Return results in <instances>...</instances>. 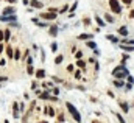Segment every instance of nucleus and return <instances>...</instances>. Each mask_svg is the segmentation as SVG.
<instances>
[{
  "label": "nucleus",
  "instance_id": "f257e3e1",
  "mask_svg": "<svg viewBox=\"0 0 134 123\" xmlns=\"http://www.w3.org/2000/svg\"><path fill=\"white\" fill-rule=\"evenodd\" d=\"M128 73H130V70L126 69V66H117V67L112 70V75H114L117 80H122V78L128 76Z\"/></svg>",
  "mask_w": 134,
  "mask_h": 123
},
{
  "label": "nucleus",
  "instance_id": "f03ea898",
  "mask_svg": "<svg viewBox=\"0 0 134 123\" xmlns=\"http://www.w3.org/2000/svg\"><path fill=\"white\" fill-rule=\"evenodd\" d=\"M66 108H67V111H69V114L73 117V120L78 123H81V115H80V112H78V109L72 105V103H66Z\"/></svg>",
  "mask_w": 134,
  "mask_h": 123
},
{
  "label": "nucleus",
  "instance_id": "7ed1b4c3",
  "mask_svg": "<svg viewBox=\"0 0 134 123\" xmlns=\"http://www.w3.org/2000/svg\"><path fill=\"white\" fill-rule=\"evenodd\" d=\"M109 8H111V11L116 12V14H120V12H122V6H120L119 0H109Z\"/></svg>",
  "mask_w": 134,
  "mask_h": 123
},
{
  "label": "nucleus",
  "instance_id": "20e7f679",
  "mask_svg": "<svg viewBox=\"0 0 134 123\" xmlns=\"http://www.w3.org/2000/svg\"><path fill=\"white\" fill-rule=\"evenodd\" d=\"M56 12H41V19L44 20H55L56 19Z\"/></svg>",
  "mask_w": 134,
  "mask_h": 123
},
{
  "label": "nucleus",
  "instance_id": "39448f33",
  "mask_svg": "<svg viewBox=\"0 0 134 123\" xmlns=\"http://www.w3.org/2000/svg\"><path fill=\"white\" fill-rule=\"evenodd\" d=\"M0 22H17V16L12 14V16H0Z\"/></svg>",
  "mask_w": 134,
  "mask_h": 123
},
{
  "label": "nucleus",
  "instance_id": "423d86ee",
  "mask_svg": "<svg viewBox=\"0 0 134 123\" xmlns=\"http://www.w3.org/2000/svg\"><path fill=\"white\" fill-rule=\"evenodd\" d=\"M12 117H14V119H19V117H20V112H19V103H17V101L12 103Z\"/></svg>",
  "mask_w": 134,
  "mask_h": 123
},
{
  "label": "nucleus",
  "instance_id": "0eeeda50",
  "mask_svg": "<svg viewBox=\"0 0 134 123\" xmlns=\"http://www.w3.org/2000/svg\"><path fill=\"white\" fill-rule=\"evenodd\" d=\"M12 14H16V8L14 6H6L3 9V14L2 16H12Z\"/></svg>",
  "mask_w": 134,
  "mask_h": 123
},
{
  "label": "nucleus",
  "instance_id": "6e6552de",
  "mask_svg": "<svg viewBox=\"0 0 134 123\" xmlns=\"http://www.w3.org/2000/svg\"><path fill=\"white\" fill-rule=\"evenodd\" d=\"M92 37H94L92 33H81V34L78 36L80 41H92Z\"/></svg>",
  "mask_w": 134,
  "mask_h": 123
},
{
  "label": "nucleus",
  "instance_id": "1a4fd4ad",
  "mask_svg": "<svg viewBox=\"0 0 134 123\" xmlns=\"http://www.w3.org/2000/svg\"><path fill=\"white\" fill-rule=\"evenodd\" d=\"M120 48H122L123 51H128V53L134 51V45H128V44H122V45H120Z\"/></svg>",
  "mask_w": 134,
  "mask_h": 123
},
{
  "label": "nucleus",
  "instance_id": "9d476101",
  "mask_svg": "<svg viewBox=\"0 0 134 123\" xmlns=\"http://www.w3.org/2000/svg\"><path fill=\"white\" fill-rule=\"evenodd\" d=\"M48 34L50 36H56L58 34V27L56 25H50L48 27Z\"/></svg>",
  "mask_w": 134,
  "mask_h": 123
},
{
  "label": "nucleus",
  "instance_id": "9b49d317",
  "mask_svg": "<svg viewBox=\"0 0 134 123\" xmlns=\"http://www.w3.org/2000/svg\"><path fill=\"white\" fill-rule=\"evenodd\" d=\"M34 75H36V78H37V80H42V78L45 76V70H44V69H39V70H34Z\"/></svg>",
  "mask_w": 134,
  "mask_h": 123
},
{
  "label": "nucleus",
  "instance_id": "f8f14e48",
  "mask_svg": "<svg viewBox=\"0 0 134 123\" xmlns=\"http://www.w3.org/2000/svg\"><path fill=\"white\" fill-rule=\"evenodd\" d=\"M50 97H52L50 90H45V92H41V94H39V98H41V100H50Z\"/></svg>",
  "mask_w": 134,
  "mask_h": 123
},
{
  "label": "nucleus",
  "instance_id": "ddd939ff",
  "mask_svg": "<svg viewBox=\"0 0 134 123\" xmlns=\"http://www.w3.org/2000/svg\"><path fill=\"white\" fill-rule=\"evenodd\" d=\"M119 105H120V108H122L123 112H130V105H128L126 101H120Z\"/></svg>",
  "mask_w": 134,
  "mask_h": 123
},
{
  "label": "nucleus",
  "instance_id": "4468645a",
  "mask_svg": "<svg viewBox=\"0 0 134 123\" xmlns=\"http://www.w3.org/2000/svg\"><path fill=\"white\" fill-rule=\"evenodd\" d=\"M94 19H95V22H97V25H98V27H100V28H101V27H105V25H106V23H105V20H103V19H101V17H100V16H95V17H94Z\"/></svg>",
  "mask_w": 134,
  "mask_h": 123
},
{
  "label": "nucleus",
  "instance_id": "2eb2a0df",
  "mask_svg": "<svg viewBox=\"0 0 134 123\" xmlns=\"http://www.w3.org/2000/svg\"><path fill=\"white\" fill-rule=\"evenodd\" d=\"M30 5H31V8H42V2H39V0H31Z\"/></svg>",
  "mask_w": 134,
  "mask_h": 123
},
{
  "label": "nucleus",
  "instance_id": "dca6fc26",
  "mask_svg": "<svg viewBox=\"0 0 134 123\" xmlns=\"http://www.w3.org/2000/svg\"><path fill=\"white\" fill-rule=\"evenodd\" d=\"M117 33L122 34V36H128V28H126V27H120V28L117 30Z\"/></svg>",
  "mask_w": 134,
  "mask_h": 123
},
{
  "label": "nucleus",
  "instance_id": "f3484780",
  "mask_svg": "<svg viewBox=\"0 0 134 123\" xmlns=\"http://www.w3.org/2000/svg\"><path fill=\"white\" fill-rule=\"evenodd\" d=\"M45 112H47L50 117H55V114H56V111H55L52 106H47V108H45Z\"/></svg>",
  "mask_w": 134,
  "mask_h": 123
},
{
  "label": "nucleus",
  "instance_id": "a211bd4d",
  "mask_svg": "<svg viewBox=\"0 0 134 123\" xmlns=\"http://www.w3.org/2000/svg\"><path fill=\"white\" fill-rule=\"evenodd\" d=\"M5 50H6V55H8V58L9 59H12V53H14V50H12V47H5Z\"/></svg>",
  "mask_w": 134,
  "mask_h": 123
},
{
  "label": "nucleus",
  "instance_id": "6ab92c4d",
  "mask_svg": "<svg viewBox=\"0 0 134 123\" xmlns=\"http://www.w3.org/2000/svg\"><path fill=\"white\" fill-rule=\"evenodd\" d=\"M11 39V31L9 30H5L3 31V41H9Z\"/></svg>",
  "mask_w": 134,
  "mask_h": 123
},
{
  "label": "nucleus",
  "instance_id": "aec40b11",
  "mask_svg": "<svg viewBox=\"0 0 134 123\" xmlns=\"http://www.w3.org/2000/svg\"><path fill=\"white\" fill-rule=\"evenodd\" d=\"M12 58H14L16 61H19V59H20V48H16V50H14V53H12Z\"/></svg>",
  "mask_w": 134,
  "mask_h": 123
},
{
  "label": "nucleus",
  "instance_id": "412c9836",
  "mask_svg": "<svg viewBox=\"0 0 134 123\" xmlns=\"http://www.w3.org/2000/svg\"><path fill=\"white\" fill-rule=\"evenodd\" d=\"M106 37H108L111 42H114V44H117V42H119V37H117V36H114V34H108Z\"/></svg>",
  "mask_w": 134,
  "mask_h": 123
},
{
  "label": "nucleus",
  "instance_id": "4be33fe9",
  "mask_svg": "<svg viewBox=\"0 0 134 123\" xmlns=\"http://www.w3.org/2000/svg\"><path fill=\"white\" fill-rule=\"evenodd\" d=\"M62 61H64V56H62V55H58V56L55 58V64H56V66H59Z\"/></svg>",
  "mask_w": 134,
  "mask_h": 123
},
{
  "label": "nucleus",
  "instance_id": "5701e85b",
  "mask_svg": "<svg viewBox=\"0 0 134 123\" xmlns=\"http://www.w3.org/2000/svg\"><path fill=\"white\" fill-rule=\"evenodd\" d=\"M86 45H87V48H92V50H95V48H97V44H95L94 41H87V44H86Z\"/></svg>",
  "mask_w": 134,
  "mask_h": 123
},
{
  "label": "nucleus",
  "instance_id": "b1692460",
  "mask_svg": "<svg viewBox=\"0 0 134 123\" xmlns=\"http://www.w3.org/2000/svg\"><path fill=\"white\" fill-rule=\"evenodd\" d=\"M114 115L117 117V120H119V122H120V123H126V122H125V119L122 117V114H117V112H114Z\"/></svg>",
  "mask_w": 134,
  "mask_h": 123
},
{
  "label": "nucleus",
  "instance_id": "393cba45",
  "mask_svg": "<svg viewBox=\"0 0 134 123\" xmlns=\"http://www.w3.org/2000/svg\"><path fill=\"white\" fill-rule=\"evenodd\" d=\"M76 8H78V2H75V3H73V5H72L70 8H69V11H70V12L73 14V11H76Z\"/></svg>",
  "mask_w": 134,
  "mask_h": 123
},
{
  "label": "nucleus",
  "instance_id": "a878e982",
  "mask_svg": "<svg viewBox=\"0 0 134 123\" xmlns=\"http://www.w3.org/2000/svg\"><path fill=\"white\" fill-rule=\"evenodd\" d=\"M105 19H106V20H108V22H109V23H112V22H114V17H112V16H111V14H108V12H106V14H105Z\"/></svg>",
  "mask_w": 134,
  "mask_h": 123
},
{
  "label": "nucleus",
  "instance_id": "bb28decb",
  "mask_svg": "<svg viewBox=\"0 0 134 123\" xmlns=\"http://www.w3.org/2000/svg\"><path fill=\"white\" fill-rule=\"evenodd\" d=\"M76 66H78L80 69H84V67H86V62L81 61V59H78V61H76Z\"/></svg>",
  "mask_w": 134,
  "mask_h": 123
},
{
  "label": "nucleus",
  "instance_id": "cd10ccee",
  "mask_svg": "<svg viewBox=\"0 0 134 123\" xmlns=\"http://www.w3.org/2000/svg\"><path fill=\"white\" fill-rule=\"evenodd\" d=\"M27 73H28V75H34V67H33V66H28V67H27Z\"/></svg>",
  "mask_w": 134,
  "mask_h": 123
},
{
  "label": "nucleus",
  "instance_id": "c85d7f7f",
  "mask_svg": "<svg viewBox=\"0 0 134 123\" xmlns=\"http://www.w3.org/2000/svg\"><path fill=\"white\" fill-rule=\"evenodd\" d=\"M50 48H52V51L55 53V51L58 50V44H56V42H52V45H50Z\"/></svg>",
  "mask_w": 134,
  "mask_h": 123
},
{
  "label": "nucleus",
  "instance_id": "c756f323",
  "mask_svg": "<svg viewBox=\"0 0 134 123\" xmlns=\"http://www.w3.org/2000/svg\"><path fill=\"white\" fill-rule=\"evenodd\" d=\"M83 25H86V27H89V25H91V19H89V17H86V19H83Z\"/></svg>",
  "mask_w": 134,
  "mask_h": 123
},
{
  "label": "nucleus",
  "instance_id": "7c9ffc66",
  "mask_svg": "<svg viewBox=\"0 0 134 123\" xmlns=\"http://www.w3.org/2000/svg\"><path fill=\"white\" fill-rule=\"evenodd\" d=\"M114 86H116V87H122V86H123V83H122L120 80H116V81H114Z\"/></svg>",
  "mask_w": 134,
  "mask_h": 123
},
{
  "label": "nucleus",
  "instance_id": "2f4dec72",
  "mask_svg": "<svg viewBox=\"0 0 134 123\" xmlns=\"http://www.w3.org/2000/svg\"><path fill=\"white\" fill-rule=\"evenodd\" d=\"M67 11H69V5H64V6L61 8V11H59V12L62 14V12H67Z\"/></svg>",
  "mask_w": 134,
  "mask_h": 123
},
{
  "label": "nucleus",
  "instance_id": "473e14b6",
  "mask_svg": "<svg viewBox=\"0 0 134 123\" xmlns=\"http://www.w3.org/2000/svg\"><path fill=\"white\" fill-rule=\"evenodd\" d=\"M36 25H37V27H42V28H45V27H48V25H47V23H44L42 20H41V22L37 20V22H36Z\"/></svg>",
  "mask_w": 134,
  "mask_h": 123
},
{
  "label": "nucleus",
  "instance_id": "72a5a7b5",
  "mask_svg": "<svg viewBox=\"0 0 134 123\" xmlns=\"http://www.w3.org/2000/svg\"><path fill=\"white\" fill-rule=\"evenodd\" d=\"M50 94H53V95H55V97H56V95H58V94H59V89H58V87H55V89H53V90H50Z\"/></svg>",
  "mask_w": 134,
  "mask_h": 123
},
{
  "label": "nucleus",
  "instance_id": "f704fd0d",
  "mask_svg": "<svg viewBox=\"0 0 134 123\" xmlns=\"http://www.w3.org/2000/svg\"><path fill=\"white\" fill-rule=\"evenodd\" d=\"M75 56H76L78 59H81V56H83V51H75Z\"/></svg>",
  "mask_w": 134,
  "mask_h": 123
},
{
  "label": "nucleus",
  "instance_id": "c9c22d12",
  "mask_svg": "<svg viewBox=\"0 0 134 123\" xmlns=\"http://www.w3.org/2000/svg\"><path fill=\"white\" fill-rule=\"evenodd\" d=\"M27 64H28V66H33V58H31V56L27 58Z\"/></svg>",
  "mask_w": 134,
  "mask_h": 123
},
{
  "label": "nucleus",
  "instance_id": "e433bc0d",
  "mask_svg": "<svg viewBox=\"0 0 134 123\" xmlns=\"http://www.w3.org/2000/svg\"><path fill=\"white\" fill-rule=\"evenodd\" d=\"M58 122H59V123L64 122V115H62V114H59V115H58Z\"/></svg>",
  "mask_w": 134,
  "mask_h": 123
},
{
  "label": "nucleus",
  "instance_id": "4c0bfd02",
  "mask_svg": "<svg viewBox=\"0 0 134 123\" xmlns=\"http://www.w3.org/2000/svg\"><path fill=\"white\" fill-rule=\"evenodd\" d=\"M126 78H128V84H133V83H134V78H133V76H130V75H128Z\"/></svg>",
  "mask_w": 134,
  "mask_h": 123
},
{
  "label": "nucleus",
  "instance_id": "58836bf2",
  "mask_svg": "<svg viewBox=\"0 0 134 123\" xmlns=\"http://www.w3.org/2000/svg\"><path fill=\"white\" fill-rule=\"evenodd\" d=\"M41 61H45V51L44 50L41 51Z\"/></svg>",
  "mask_w": 134,
  "mask_h": 123
},
{
  "label": "nucleus",
  "instance_id": "ea45409f",
  "mask_svg": "<svg viewBox=\"0 0 134 123\" xmlns=\"http://www.w3.org/2000/svg\"><path fill=\"white\" fill-rule=\"evenodd\" d=\"M75 78H78V80L81 78V72H80V70H76V72H75Z\"/></svg>",
  "mask_w": 134,
  "mask_h": 123
},
{
  "label": "nucleus",
  "instance_id": "a19ab883",
  "mask_svg": "<svg viewBox=\"0 0 134 123\" xmlns=\"http://www.w3.org/2000/svg\"><path fill=\"white\" fill-rule=\"evenodd\" d=\"M53 81H55V83H62V80L58 78V76H53Z\"/></svg>",
  "mask_w": 134,
  "mask_h": 123
},
{
  "label": "nucleus",
  "instance_id": "79ce46f5",
  "mask_svg": "<svg viewBox=\"0 0 134 123\" xmlns=\"http://www.w3.org/2000/svg\"><path fill=\"white\" fill-rule=\"evenodd\" d=\"M31 89H33V90H36V89H37V83H36V81L31 84Z\"/></svg>",
  "mask_w": 134,
  "mask_h": 123
},
{
  "label": "nucleus",
  "instance_id": "37998d69",
  "mask_svg": "<svg viewBox=\"0 0 134 123\" xmlns=\"http://www.w3.org/2000/svg\"><path fill=\"white\" fill-rule=\"evenodd\" d=\"M3 81H8V78H6V76H2V75H0V83H3Z\"/></svg>",
  "mask_w": 134,
  "mask_h": 123
},
{
  "label": "nucleus",
  "instance_id": "c03bdc74",
  "mask_svg": "<svg viewBox=\"0 0 134 123\" xmlns=\"http://www.w3.org/2000/svg\"><path fill=\"white\" fill-rule=\"evenodd\" d=\"M5 64H6V61H5V59H0V67H3Z\"/></svg>",
  "mask_w": 134,
  "mask_h": 123
},
{
  "label": "nucleus",
  "instance_id": "a18cd8bd",
  "mask_svg": "<svg viewBox=\"0 0 134 123\" xmlns=\"http://www.w3.org/2000/svg\"><path fill=\"white\" fill-rule=\"evenodd\" d=\"M0 42H3V30H0Z\"/></svg>",
  "mask_w": 134,
  "mask_h": 123
},
{
  "label": "nucleus",
  "instance_id": "49530a36",
  "mask_svg": "<svg viewBox=\"0 0 134 123\" xmlns=\"http://www.w3.org/2000/svg\"><path fill=\"white\" fill-rule=\"evenodd\" d=\"M56 11H58L56 8H50V9H48V12H56Z\"/></svg>",
  "mask_w": 134,
  "mask_h": 123
},
{
  "label": "nucleus",
  "instance_id": "de8ad7c7",
  "mask_svg": "<svg viewBox=\"0 0 134 123\" xmlns=\"http://www.w3.org/2000/svg\"><path fill=\"white\" fill-rule=\"evenodd\" d=\"M67 70L69 72H73V66H67Z\"/></svg>",
  "mask_w": 134,
  "mask_h": 123
},
{
  "label": "nucleus",
  "instance_id": "09e8293b",
  "mask_svg": "<svg viewBox=\"0 0 134 123\" xmlns=\"http://www.w3.org/2000/svg\"><path fill=\"white\" fill-rule=\"evenodd\" d=\"M133 89V84H126V90H131Z\"/></svg>",
  "mask_w": 134,
  "mask_h": 123
},
{
  "label": "nucleus",
  "instance_id": "8fccbe9b",
  "mask_svg": "<svg viewBox=\"0 0 134 123\" xmlns=\"http://www.w3.org/2000/svg\"><path fill=\"white\" fill-rule=\"evenodd\" d=\"M23 98H25V100H30V95H28V94L25 92V94H23Z\"/></svg>",
  "mask_w": 134,
  "mask_h": 123
},
{
  "label": "nucleus",
  "instance_id": "3c124183",
  "mask_svg": "<svg viewBox=\"0 0 134 123\" xmlns=\"http://www.w3.org/2000/svg\"><path fill=\"white\" fill-rule=\"evenodd\" d=\"M3 48H5V45H3V42H0V53L3 51Z\"/></svg>",
  "mask_w": 134,
  "mask_h": 123
},
{
  "label": "nucleus",
  "instance_id": "603ef678",
  "mask_svg": "<svg viewBox=\"0 0 134 123\" xmlns=\"http://www.w3.org/2000/svg\"><path fill=\"white\" fill-rule=\"evenodd\" d=\"M130 19H134V9L130 12Z\"/></svg>",
  "mask_w": 134,
  "mask_h": 123
},
{
  "label": "nucleus",
  "instance_id": "864d4df0",
  "mask_svg": "<svg viewBox=\"0 0 134 123\" xmlns=\"http://www.w3.org/2000/svg\"><path fill=\"white\" fill-rule=\"evenodd\" d=\"M5 2H8V3H16V0H5Z\"/></svg>",
  "mask_w": 134,
  "mask_h": 123
},
{
  "label": "nucleus",
  "instance_id": "5fc2aeb1",
  "mask_svg": "<svg viewBox=\"0 0 134 123\" xmlns=\"http://www.w3.org/2000/svg\"><path fill=\"white\" fill-rule=\"evenodd\" d=\"M123 2H125V3H126V5H130V3H131V2H133V0H123Z\"/></svg>",
  "mask_w": 134,
  "mask_h": 123
},
{
  "label": "nucleus",
  "instance_id": "6e6d98bb",
  "mask_svg": "<svg viewBox=\"0 0 134 123\" xmlns=\"http://www.w3.org/2000/svg\"><path fill=\"white\" fill-rule=\"evenodd\" d=\"M37 123H48V122H45V120H44V122H37Z\"/></svg>",
  "mask_w": 134,
  "mask_h": 123
},
{
  "label": "nucleus",
  "instance_id": "4d7b16f0",
  "mask_svg": "<svg viewBox=\"0 0 134 123\" xmlns=\"http://www.w3.org/2000/svg\"><path fill=\"white\" fill-rule=\"evenodd\" d=\"M5 123H9V122H8V120H5Z\"/></svg>",
  "mask_w": 134,
  "mask_h": 123
},
{
  "label": "nucleus",
  "instance_id": "13d9d810",
  "mask_svg": "<svg viewBox=\"0 0 134 123\" xmlns=\"http://www.w3.org/2000/svg\"><path fill=\"white\" fill-rule=\"evenodd\" d=\"M0 87H2V84H0Z\"/></svg>",
  "mask_w": 134,
  "mask_h": 123
}]
</instances>
